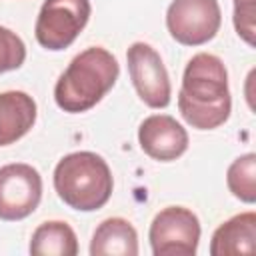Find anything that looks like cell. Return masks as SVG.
Segmentation results:
<instances>
[{
  "instance_id": "1",
  "label": "cell",
  "mask_w": 256,
  "mask_h": 256,
  "mask_svg": "<svg viewBox=\"0 0 256 256\" xmlns=\"http://www.w3.org/2000/svg\"><path fill=\"white\" fill-rule=\"evenodd\" d=\"M178 110L196 130H214L230 118L228 72L218 56L200 52L188 60L178 92Z\"/></svg>"
},
{
  "instance_id": "2",
  "label": "cell",
  "mask_w": 256,
  "mask_h": 256,
  "mask_svg": "<svg viewBox=\"0 0 256 256\" xmlns=\"http://www.w3.org/2000/svg\"><path fill=\"white\" fill-rule=\"evenodd\" d=\"M118 60L102 46H90L76 54L54 86V100L60 110L80 114L94 108L116 84Z\"/></svg>"
},
{
  "instance_id": "3",
  "label": "cell",
  "mask_w": 256,
  "mask_h": 256,
  "mask_svg": "<svg viewBox=\"0 0 256 256\" xmlns=\"http://www.w3.org/2000/svg\"><path fill=\"white\" fill-rule=\"evenodd\" d=\"M112 172L102 156L80 150L66 154L54 168V190L64 204L80 212L102 208L112 196Z\"/></svg>"
},
{
  "instance_id": "4",
  "label": "cell",
  "mask_w": 256,
  "mask_h": 256,
  "mask_svg": "<svg viewBox=\"0 0 256 256\" xmlns=\"http://www.w3.org/2000/svg\"><path fill=\"white\" fill-rule=\"evenodd\" d=\"M90 0H44L34 34L42 48L58 52L68 48L90 20Z\"/></svg>"
},
{
  "instance_id": "5",
  "label": "cell",
  "mask_w": 256,
  "mask_h": 256,
  "mask_svg": "<svg viewBox=\"0 0 256 256\" xmlns=\"http://www.w3.org/2000/svg\"><path fill=\"white\" fill-rule=\"evenodd\" d=\"M154 256H194L200 242V220L184 206L160 210L148 230Z\"/></svg>"
},
{
  "instance_id": "6",
  "label": "cell",
  "mask_w": 256,
  "mask_h": 256,
  "mask_svg": "<svg viewBox=\"0 0 256 256\" xmlns=\"http://www.w3.org/2000/svg\"><path fill=\"white\" fill-rule=\"evenodd\" d=\"M222 24L218 0H172L166 10V28L182 46H200L216 36Z\"/></svg>"
},
{
  "instance_id": "7",
  "label": "cell",
  "mask_w": 256,
  "mask_h": 256,
  "mask_svg": "<svg viewBox=\"0 0 256 256\" xmlns=\"http://www.w3.org/2000/svg\"><path fill=\"white\" fill-rule=\"evenodd\" d=\"M42 200V176L24 162L0 168V220L16 222L30 216Z\"/></svg>"
},
{
  "instance_id": "8",
  "label": "cell",
  "mask_w": 256,
  "mask_h": 256,
  "mask_svg": "<svg viewBox=\"0 0 256 256\" xmlns=\"http://www.w3.org/2000/svg\"><path fill=\"white\" fill-rule=\"evenodd\" d=\"M126 60L130 80L140 100L150 108H166L170 104L172 86L160 54L146 42H134L126 52Z\"/></svg>"
},
{
  "instance_id": "9",
  "label": "cell",
  "mask_w": 256,
  "mask_h": 256,
  "mask_svg": "<svg viewBox=\"0 0 256 256\" xmlns=\"http://www.w3.org/2000/svg\"><path fill=\"white\" fill-rule=\"evenodd\" d=\"M140 148L154 160L170 162L188 150L186 128L168 114H152L138 128Z\"/></svg>"
},
{
  "instance_id": "10",
  "label": "cell",
  "mask_w": 256,
  "mask_h": 256,
  "mask_svg": "<svg viewBox=\"0 0 256 256\" xmlns=\"http://www.w3.org/2000/svg\"><path fill=\"white\" fill-rule=\"evenodd\" d=\"M36 102L22 90L0 92V146L14 144L36 122Z\"/></svg>"
},
{
  "instance_id": "11",
  "label": "cell",
  "mask_w": 256,
  "mask_h": 256,
  "mask_svg": "<svg viewBox=\"0 0 256 256\" xmlns=\"http://www.w3.org/2000/svg\"><path fill=\"white\" fill-rule=\"evenodd\" d=\"M256 244V214L242 212L222 222L210 240L212 256H238L252 254Z\"/></svg>"
},
{
  "instance_id": "12",
  "label": "cell",
  "mask_w": 256,
  "mask_h": 256,
  "mask_svg": "<svg viewBox=\"0 0 256 256\" xmlns=\"http://www.w3.org/2000/svg\"><path fill=\"white\" fill-rule=\"evenodd\" d=\"M138 234L124 218H106L98 224L90 242V256H136Z\"/></svg>"
},
{
  "instance_id": "13",
  "label": "cell",
  "mask_w": 256,
  "mask_h": 256,
  "mask_svg": "<svg viewBox=\"0 0 256 256\" xmlns=\"http://www.w3.org/2000/svg\"><path fill=\"white\" fill-rule=\"evenodd\" d=\"M28 250L34 256H76L78 238L66 222L50 220L32 232Z\"/></svg>"
},
{
  "instance_id": "14",
  "label": "cell",
  "mask_w": 256,
  "mask_h": 256,
  "mask_svg": "<svg viewBox=\"0 0 256 256\" xmlns=\"http://www.w3.org/2000/svg\"><path fill=\"white\" fill-rule=\"evenodd\" d=\"M228 190L242 202L254 204L256 200V154L248 152L238 156L226 172Z\"/></svg>"
},
{
  "instance_id": "15",
  "label": "cell",
  "mask_w": 256,
  "mask_h": 256,
  "mask_svg": "<svg viewBox=\"0 0 256 256\" xmlns=\"http://www.w3.org/2000/svg\"><path fill=\"white\" fill-rule=\"evenodd\" d=\"M24 60H26V46L22 38L16 32L0 26V74L20 68Z\"/></svg>"
},
{
  "instance_id": "16",
  "label": "cell",
  "mask_w": 256,
  "mask_h": 256,
  "mask_svg": "<svg viewBox=\"0 0 256 256\" xmlns=\"http://www.w3.org/2000/svg\"><path fill=\"white\" fill-rule=\"evenodd\" d=\"M254 16L256 0H234V28L248 46H254Z\"/></svg>"
}]
</instances>
